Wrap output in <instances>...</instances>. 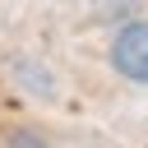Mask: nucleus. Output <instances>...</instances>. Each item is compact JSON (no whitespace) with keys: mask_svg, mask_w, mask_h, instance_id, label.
<instances>
[{"mask_svg":"<svg viewBox=\"0 0 148 148\" xmlns=\"http://www.w3.org/2000/svg\"><path fill=\"white\" fill-rule=\"evenodd\" d=\"M111 69L130 83H148V23H125L111 37Z\"/></svg>","mask_w":148,"mask_h":148,"instance_id":"obj_1","label":"nucleus"},{"mask_svg":"<svg viewBox=\"0 0 148 148\" xmlns=\"http://www.w3.org/2000/svg\"><path fill=\"white\" fill-rule=\"evenodd\" d=\"M5 148H51L37 130H28V125H18V130H9L5 134Z\"/></svg>","mask_w":148,"mask_h":148,"instance_id":"obj_2","label":"nucleus"}]
</instances>
